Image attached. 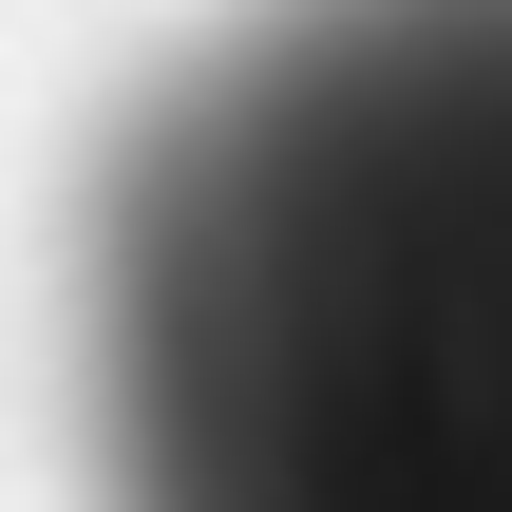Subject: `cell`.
Segmentation results:
<instances>
[{"mask_svg":"<svg viewBox=\"0 0 512 512\" xmlns=\"http://www.w3.org/2000/svg\"><path fill=\"white\" fill-rule=\"evenodd\" d=\"M76 512H512V0H228L114 114Z\"/></svg>","mask_w":512,"mask_h":512,"instance_id":"cell-1","label":"cell"}]
</instances>
